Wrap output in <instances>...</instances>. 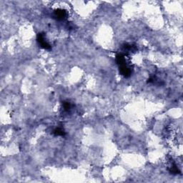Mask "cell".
<instances>
[{
    "label": "cell",
    "mask_w": 183,
    "mask_h": 183,
    "mask_svg": "<svg viewBox=\"0 0 183 183\" xmlns=\"http://www.w3.org/2000/svg\"><path fill=\"white\" fill-rule=\"evenodd\" d=\"M53 133L56 136H64L65 135V132L64 131V130L60 128H57L54 130Z\"/></svg>",
    "instance_id": "cell-6"
},
{
    "label": "cell",
    "mask_w": 183,
    "mask_h": 183,
    "mask_svg": "<svg viewBox=\"0 0 183 183\" xmlns=\"http://www.w3.org/2000/svg\"><path fill=\"white\" fill-rule=\"evenodd\" d=\"M54 18L59 21H64L67 18V12L63 9H57L54 11Z\"/></svg>",
    "instance_id": "cell-2"
},
{
    "label": "cell",
    "mask_w": 183,
    "mask_h": 183,
    "mask_svg": "<svg viewBox=\"0 0 183 183\" xmlns=\"http://www.w3.org/2000/svg\"><path fill=\"white\" fill-rule=\"evenodd\" d=\"M37 41L38 42L39 45L44 50H50L51 45L48 43L45 39V35L44 33H39L37 37Z\"/></svg>",
    "instance_id": "cell-1"
},
{
    "label": "cell",
    "mask_w": 183,
    "mask_h": 183,
    "mask_svg": "<svg viewBox=\"0 0 183 183\" xmlns=\"http://www.w3.org/2000/svg\"><path fill=\"white\" fill-rule=\"evenodd\" d=\"M122 50L123 53H125L128 55L129 52H134L137 51V48H136L135 46L132 45V44L126 43V44H124L122 45Z\"/></svg>",
    "instance_id": "cell-4"
},
{
    "label": "cell",
    "mask_w": 183,
    "mask_h": 183,
    "mask_svg": "<svg viewBox=\"0 0 183 183\" xmlns=\"http://www.w3.org/2000/svg\"><path fill=\"white\" fill-rule=\"evenodd\" d=\"M62 106L64 110L67 112H68L71 109V104L69 102H64L62 103Z\"/></svg>",
    "instance_id": "cell-7"
},
{
    "label": "cell",
    "mask_w": 183,
    "mask_h": 183,
    "mask_svg": "<svg viewBox=\"0 0 183 183\" xmlns=\"http://www.w3.org/2000/svg\"><path fill=\"white\" fill-rule=\"evenodd\" d=\"M168 170H169L170 172L172 175H177L180 173V170H179V168L177 167L176 164H175L173 161H172L170 165V167H168Z\"/></svg>",
    "instance_id": "cell-5"
},
{
    "label": "cell",
    "mask_w": 183,
    "mask_h": 183,
    "mask_svg": "<svg viewBox=\"0 0 183 183\" xmlns=\"http://www.w3.org/2000/svg\"><path fill=\"white\" fill-rule=\"evenodd\" d=\"M119 71L121 75H122L126 78L130 77L132 73V69L130 64H126L119 67Z\"/></svg>",
    "instance_id": "cell-3"
}]
</instances>
